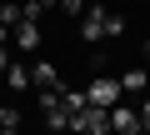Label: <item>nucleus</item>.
Wrapping results in <instances>:
<instances>
[{
  "label": "nucleus",
  "instance_id": "obj_5",
  "mask_svg": "<svg viewBox=\"0 0 150 135\" xmlns=\"http://www.w3.org/2000/svg\"><path fill=\"white\" fill-rule=\"evenodd\" d=\"M105 5H90L85 15H80V40H105Z\"/></svg>",
  "mask_w": 150,
  "mask_h": 135
},
{
  "label": "nucleus",
  "instance_id": "obj_7",
  "mask_svg": "<svg viewBox=\"0 0 150 135\" xmlns=\"http://www.w3.org/2000/svg\"><path fill=\"white\" fill-rule=\"evenodd\" d=\"M0 85H5V90H30V65H25V60H10Z\"/></svg>",
  "mask_w": 150,
  "mask_h": 135
},
{
  "label": "nucleus",
  "instance_id": "obj_11",
  "mask_svg": "<svg viewBox=\"0 0 150 135\" xmlns=\"http://www.w3.org/2000/svg\"><path fill=\"white\" fill-rule=\"evenodd\" d=\"M55 10L75 20V15H85V10H90V0H55Z\"/></svg>",
  "mask_w": 150,
  "mask_h": 135
},
{
  "label": "nucleus",
  "instance_id": "obj_10",
  "mask_svg": "<svg viewBox=\"0 0 150 135\" xmlns=\"http://www.w3.org/2000/svg\"><path fill=\"white\" fill-rule=\"evenodd\" d=\"M60 105H65L70 115H80V110H85V90H60Z\"/></svg>",
  "mask_w": 150,
  "mask_h": 135
},
{
  "label": "nucleus",
  "instance_id": "obj_3",
  "mask_svg": "<svg viewBox=\"0 0 150 135\" xmlns=\"http://www.w3.org/2000/svg\"><path fill=\"white\" fill-rule=\"evenodd\" d=\"M30 85H35V90H65V85H60V70H55V60H40V55L30 60Z\"/></svg>",
  "mask_w": 150,
  "mask_h": 135
},
{
  "label": "nucleus",
  "instance_id": "obj_12",
  "mask_svg": "<svg viewBox=\"0 0 150 135\" xmlns=\"http://www.w3.org/2000/svg\"><path fill=\"white\" fill-rule=\"evenodd\" d=\"M120 35H125V15L110 10V15H105V40H120Z\"/></svg>",
  "mask_w": 150,
  "mask_h": 135
},
{
  "label": "nucleus",
  "instance_id": "obj_19",
  "mask_svg": "<svg viewBox=\"0 0 150 135\" xmlns=\"http://www.w3.org/2000/svg\"><path fill=\"white\" fill-rule=\"evenodd\" d=\"M70 135H85V130H70Z\"/></svg>",
  "mask_w": 150,
  "mask_h": 135
},
{
  "label": "nucleus",
  "instance_id": "obj_15",
  "mask_svg": "<svg viewBox=\"0 0 150 135\" xmlns=\"http://www.w3.org/2000/svg\"><path fill=\"white\" fill-rule=\"evenodd\" d=\"M140 130H145V135H150V95H145V100H140Z\"/></svg>",
  "mask_w": 150,
  "mask_h": 135
},
{
  "label": "nucleus",
  "instance_id": "obj_16",
  "mask_svg": "<svg viewBox=\"0 0 150 135\" xmlns=\"http://www.w3.org/2000/svg\"><path fill=\"white\" fill-rule=\"evenodd\" d=\"M5 65H10V50H0V75H5Z\"/></svg>",
  "mask_w": 150,
  "mask_h": 135
},
{
  "label": "nucleus",
  "instance_id": "obj_8",
  "mask_svg": "<svg viewBox=\"0 0 150 135\" xmlns=\"http://www.w3.org/2000/svg\"><path fill=\"white\" fill-rule=\"evenodd\" d=\"M120 90H125V95L145 90V65H130V70H120Z\"/></svg>",
  "mask_w": 150,
  "mask_h": 135
},
{
  "label": "nucleus",
  "instance_id": "obj_17",
  "mask_svg": "<svg viewBox=\"0 0 150 135\" xmlns=\"http://www.w3.org/2000/svg\"><path fill=\"white\" fill-rule=\"evenodd\" d=\"M5 40H10V30H5V25H0V50H5Z\"/></svg>",
  "mask_w": 150,
  "mask_h": 135
},
{
  "label": "nucleus",
  "instance_id": "obj_4",
  "mask_svg": "<svg viewBox=\"0 0 150 135\" xmlns=\"http://www.w3.org/2000/svg\"><path fill=\"white\" fill-rule=\"evenodd\" d=\"M75 130H85V135H110V110H100V105H85L80 115H75Z\"/></svg>",
  "mask_w": 150,
  "mask_h": 135
},
{
  "label": "nucleus",
  "instance_id": "obj_18",
  "mask_svg": "<svg viewBox=\"0 0 150 135\" xmlns=\"http://www.w3.org/2000/svg\"><path fill=\"white\" fill-rule=\"evenodd\" d=\"M145 90H150V60H145Z\"/></svg>",
  "mask_w": 150,
  "mask_h": 135
},
{
  "label": "nucleus",
  "instance_id": "obj_1",
  "mask_svg": "<svg viewBox=\"0 0 150 135\" xmlns=\"http://www.w3.org/2000/svg\"><path fill=\"white\" fill-rule=\"evenodd\" d=\"M120 80H110V75H100V80H90L85 85V105H100V110H115L120 105Z\"/></svg>",
  "mask_w": 150,
  "mask_h": 135
},
{
  "label": "nucleus",
  "instance_id": "obj_14",
  "mask_svg": "<svg viewBox=\"0 0 150 135\" xmlns=\"http://www.w3.org/2000/svg\"><path fill=\"white\" fill-rule=\"evenodd\" d=\"M0 130H20V110L15 105H0Z\"/></svg>",
  "mask_w": 150,
  "mask_h": 135
},
{
  "label": "nucleus",
  "instance_id": "obj_6",
  "mask_svg": "<svg viewBox=\"0 0 150 135\" xmlns=\"http://www.w3.org/2000/svg\"><path fill=\"white\" fill-rule=\"evenodd\" d=\"M10 40H15L25 55H35V50H40V25H35V20H20V25L10 30Z\"/></svg>",
  "mask_w": 150,
  "mask_h": 135
},
{
  "label": "nucleus",
  "instance_id": "obj_9",
  "mask_svg": "<svg viewBox=\"0 0 150 135\" xmlns=\"http://www.w3.org/2000/svg\"><path fill=\"white\" fill-rule=\"evenodd\" d=\"M20 20H25V10L15 5V0H0V25H5V30H15Z\"/></svg>",
  "mask_w": 150,
  "mask_h": 135
},
{
  "label": "nucleus",
  "instance_id": "obj_2",
  "mask_svg": "<svg viewBox=\"0 0 150 135\" xmlns=\"http://www.w3.org/2000/svg\"><path fill=\"white\" fill-rule=\"evenodd\" d=\"M110 135H145V130H140V110L120 100V105L110 110Z\"/></svg>",
  "mask_w": 150,
  "mask_h": 135
},
{
  "label": "nucleus",
  "instance_id": "obj_13",
  "mask_svg": "<svg viewBox=\"0 0 150 135\" xmlns=\"http://www.w3.org/2000/svg\"><path fill=\"white\" fill-rule=\"evenodd\" d=\"M50 5H55V0H25L20 10H25V20H35V25H40V10H50Z\"/></svg>",
  "mask_w": 150,
  "mask_h": 135
}]
</instances>
